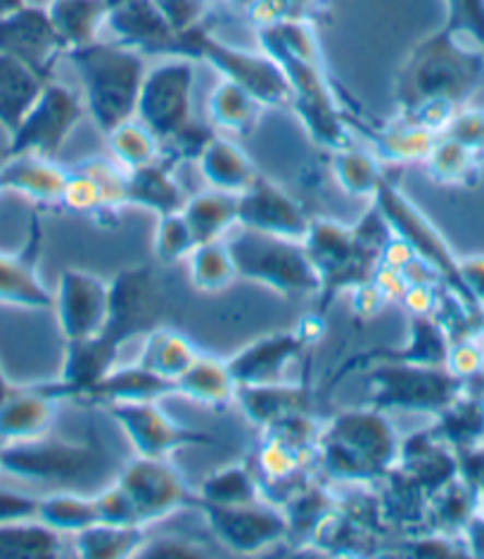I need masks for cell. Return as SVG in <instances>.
Here are the masks:
<instances>
[{
	"label": "cell",
	"instance_id": "cell-28",
	"mask_svg": "<svg viewBox=\"0 0 484 559\" xmlns=\"http://www.w3.org/2000/svg\"><path fill=\"white\" fill-rule=\"evenodd\" d=\"M198 166L206 188L228 194L245 192L259 176L250 155L231 135L221 133H216L210 140V145L202 150Z\"/></svg>",
	"mask_w": 484,
	"mask_h": 559
},
{
	"label": "cell",
	"instance_id": "cell-42",
	"mask_svg": "<svg viewBox=\"0 0 484 559\" xmlns=\"http://www.w3.org/2000/svg\"><path fill=\"white\" fill-rule=\"evenodd\" d=\"M40 524L58 531V534H81V531L98 524V508L95 498L81 491H52L38 498V516Z\"/></svg>",
	"mask_w": 484,
	"mask_h": 559
},
{
	"label": "cell",
	"instance_id": "cell-44",
	"mask_svg": "<svg viewBox=\"0 0 484 559\" xmlns=\"http://www.w3.org/2000/svg\"><path fill=\"white\" fill-rule=\"evenodd\" d=\"M60 552V534L38 520L0 526V559H52Z\"/></svg>",
	"mask_w": 484,
	"mask_h": 559
},
{
	"label": "cell",
	"instance_id": "cell-55",
	"mask_svg": "<svg viewBox=\"0 0 484 559\" xmlns=\"http://www.w3.org/2000/svg\"><path fill=\"white\" fill-rule=\"evenodd\" d=\"M445 135L459 140V143L484 152V109L465 105L453 115Z\"/></svg>",
	"mask_w": 484,
	"mask_h": 559
},
{
	"label": "cell",
	"instance_id": "cell-39",
	"mask_svg": "<svg viewBox=\"0 0 484 559\" xmlns=\"http://www.w3.org/2000/svg\"><path fill=\"white\" fill-rule=\"evenodd\" d=\"M477 514V493L475 486L461 474L439 488L427 500V524L430 531H439L447 536H463L468 524Z\"/></svg>",
	"mask_w": 484,
	"mask_h": 559
},
{
	"label": "cell",
	"instance_id": "cell-33",
	"mask_svg": "<svg viewBox=\"0 0 484 559\" xmlns=\"http://www.w3.org/2000/svg\"><path fill=\"white\" fill-rule=\"evenodd\" d=\"M46 83L24 62L0 52V129L8 135L22 123Z\"/></svg>",
	"mask_w": 484,
	"mask_h": 559
},
{
	"label": "cell",
	"instance_id": "cell-24",
	"mask_svg": "<svg viewBox=\"0 0 484 559\" xmlns=\"http://www.w3.org/2000/svg\"><path fill=\"white\" fill-rule=\"evenodd\" d=\"M58 405L38 384L12 389V394L0 401V445L48 437Z\"/></svg>",
	"mask_w": 484,
	"mask_h": 559
},
{
	"label": "cell",
	"instance_id": "cell-21",
	"mask_svg": "<svg viewBox=\"0 0 484 559\" xmlns=\"http://www.w3.org/2000/svg\"><path fill=\"white\" fill-rule=\"evenodd\" d=\"M451 346V334L447 325L441 323L437 316H413L411 318V334L409 342L399 348H368V352L350 358L335 380V384L342 377H347L354 370H364L370 366H378V362H416V366H447Z\"/></svg>",
	"mask_w": 484,
	"mask_h": 559
},
{
	"label": "cell",
	"instance_id": "cell-61",
	"mask_svg": "<svg viewBox=\"0 0 484 559\" xmlns=\"http://www.w3.org/2000/svg\"><path fill=\"white\" fill-rule=\"evenodd\" d=\"M17 384H12L10 380H8V374H5V370L0 368V401H3L5 396H10L12 394V389H15Z\"/></svg>",
	"mask_w": 484,
	"mask_h": 559
},
{
	"label": "cell",
	"instance_id": "cell-59",
	"mask_svg": "<svg viewBox=\"0 0 484 559\" xmlns=\"http://www.w3.org/2000/svg\"><path fill=\"white\" fill-rule=\"evenodd\" d=\"M390 301L385 292L368 280V283L354 287V313L358 318H373L382 311V306Z\"/></svg>",
	"mask_w": 484,
	"mask_h": 559
},
{
	"label": "cell",
	"instance_id": "cell-53",
	"mask_svg": "<svg viewBox=\"0 0 484 559\" xmlns=\"http://www.w3.org/2000/svg\"><path fill=\"white\" fill-rule=\"evenodd\" d=\"M155 3L178 36L204 26L210 15V0H155Z\"/></svg>",
	"mask_w": 484,
	"mask_h": 559
},
{
	"label": "cell",
	"instance_id": "cell-40",
	"mask_svg": "<svg viewBox=\"0 0 484 559\" xmlns=\"http://www.w3.org/2000/svg\"><path fill=\"white\" fill-rule=\"evenodd\" d=\"M198 496L204 506L221 508L250 506V502L267 500L264 488H261V481L257 477V469H252L247 463H233L228 467L212 472L198 488Z\"/></svg>",
	"mask_w": 484,
	"mask_h": 559
},
{
	"label": "cell",
	"instance_id": "cell-49",
	"mask_svg": "<svg viewBox=\"0 0 484 559\" xmlns=\"http://www.w3.org/2000/svg\"><path fill=\"white\" fill-rule=\"evenodd\" d=\"M60 206H64L67 212L72 214H84V216H117L115 212H109V206L103 198V192L98 190V186L93 183L88 176H84L76 169H69V180L62 192Z\"/></svg>",
	"mask_w": 484,
	"mask_h": 559
},
{
	"label": "cell",
	"instance_id": "cell-12",
	"mask_svg": "<svg viewBox=\"0 0 484 559\" xmlns=\"http://www.w3.org/2000/svg\"><path fill=\"white\" fill-rule=\"evenodd\" d=\"M196 64L188 58H162L147 67L141 95H138L135 119L169 143L196 119L192 115V93H196Z\"/></svg>",
	"mask_w": 484,
	"mask_h": 559
},
{
	"label": "cell",
	"instance_id": "cell-5",
	"mask_svg": "<svg viewBox=\"0 0 484 559\" xmlns=\"http://www.w3.org/2000/svg\"><path fill=\"white\" fill-rule=\"evenodd\" d=\"M64 60L76 72L86 115L103 135L135 117L138 95L147 72L141 52L101 38L91 46L69 50Z\"/></svg>",
	"mask_w": 484,
	"mask_h": 559
},
{
	"label": "cell",
	"instance_id": "cell-35",
	"mask_svg": "<svg viewBox=\"0 0 484 559\" xmlns=\"http://www.w3.org/2000/svg\"><path fill=\"white\" fill-rule=\"evenodd\" d=\"M184 216L198 245L226 240V235L238 226V194L206 188L198 194H190L184 206Z\"/></svg>",
	"mask_w": 484,
	"mask_h": 559
},
{
	"label": "cell",
	"instance_id": "cell-52",
	"mask_svg": "<svg viewBox=\"0 0 484 559\" xmlns=\"http://www.w3.org/2000/svg\"><path fill=\"white\" fill-rule=\"evenodd\" d=\"M93 498H95V508H98L101 522L117 524V526H143L141 520H138L133 500L117 481H109V486L101 488Z\"/></svg>",
	"mask_w": 484,
	"mask_h": 559
},
{
	"label": "cell",
	"instance_id": "cell-14",
	"mask_svg": "<svg viewBox=\"0 0 484 559\" xmlns=\"http://www.w3.org/2000/svg\"><path fill=\"white\" fill-rule=\"evenodd\" d=\"M107 415L121 427L131 449L141 457H172L184 449L212 445L216 441L206 431L178 425L160 408V401L115 405V408H107Z\"/></svg>",
	"mask_w": 484,
	"mask_h": 559
},
{
	"label": "cell",
	"instance_id": "cell-56",
	"mask_svg": "<svg viewBox=\"0 0 484 559\" xmlns=\"http://www.w3.org/2000/svg\"><path fill=\"white\" fill-rule=\"evenodd\" d=\"M38 516V498L29 493L0 488V526L34 522Z\"/></svg>",
	"mask_w": 484,
	"mask_h": 559
},
{
	"label": "cell",
	"instance_id": "cell-58",
	"mask_svg": "<svg viewBox=\"0 0 484 559\" xmlns=\"http://www.w3.org/2000/svg\"><path fill=\"white\" fill-rule=\"evenodd\" d=\"M435 285H409L404 295L399 297V304L413 316H435L437 309V292Z\"/></svg>",
	"mask_w": 484,
	"mask_h": 559
},
{
	"label": "cell",
	"instance_id": "cell-57",
	"mask_svg": "<svg viewBox=\"0 0 484 559\" xmlns=\"http://www.w3.org/2000/svg\"><path fill=\"white\" fill-rule=\"evenodd\" d=\"M459 269L470 301L484 313V254L459 257Z\"/></svg>",
	"mask_w": 484,
	"mask_h": 559
},
{
	"label": "cell",
	"instance_id": "cell-37",
	"mask_svg": "<svg viewBox=\"0 0 484 559\" xmlns=\"http://www.w3.org/2000/svg\"><path fill=\"white\" fill-rule=\"evenodd\" d=\"M430 429L456 455L480 449L484 445V399L463 391L449 408L437 415V425Z\"/></svg>",
	"mask_w": 484,
	"mask_h": 559
},
{
	"label": "cell",
	"instance_id": "cell-48",
	"mask_svg": "<svg viewBox=\"0 0 484 559\" xmlns=\"http://www.w3.org/2000/svg\"><path fill=\"white\" fill-rule=\"evenodd\" d=\"M76 171L88 176L98 190L103 192V198L109 206V212L119 214L123 206H127V180L129 171L123 169L119 162L113 157H86L81 159L76 166Z\"/></svg>",
	"mask_w": 484,
	"mask_h": 559
},
{
	"label": "cell",
	"instance_id": "cell-22",
	"mask_svg": "<svg viewBox=\"0 0 484 559\" xmlns=\"http://www.w3.org/2000/svg\"><path fill=\"white\" fill-rule=\"evenodd\" d=\"M307 346V340L302 337V332L297 328L269 332L264 337L243 346L240 352L233 354L226 362L238 386L271 384L283 380V372L287 370L290 362L297 360Z\"/></svg>",
	"mask_w": 484,
	"mask_h": 559
},
{
	"label": "cell",
	"instance_id": "cell-7",
	"mask_svg": "<svg viewBox=\"0 0 484 559\" xmlns=\"http://www.w3.org/2000/svg\"><path fill=\"white\" fill-rule=\"evenodd\" d=\"M178 58L212 67L221 79L238 83L247 93H252L264 109H290V103H293L290 83L271 55L261 48L247 50L226 44L206 24L181 34Z\"/></svg>",
	"mask_w": 484,
	"mask_h": 559
},
{
	"label": "cell",
	"instance_id": "cell-27",
	"mask_svg": "<svg viewBox=\"0 0 484 559\" xmlns=\"http://www.w3.org/2000/svg\"><path fill=\"white\" fill-rule=\"evenodd\" d=\"M186 202L188 194L174 176V166L164 157L129 171L127 206L147 209L157 216H169L184 212Z\"/></svg>",
	"mask_w": 484,
	"mask_h": 559
},
{
	"label": "cell",
	"instance_id": "cell-38",
	"mask_svg": "<svg viewBox=\"0 0 484 559\" xmlns=\"http://www.w3.org/2000/svg\"><path fill=\"white\" fill-rule=\"evenodd\" d=\"M198 348L186 334L176 332L174 328L160 325L145 334V342L138 356V366H143L152 374L162 377V380L176 382L192 362L198 358Z\"/></svg>",
	"mask_w": 484,
	"mask_h": 559
},
{
	"label": "cell",
	"instance_id": "cell-51",
	"mask_svg": "<svg viewBox=\"0 0 484 559\" xmlns=\"http://www.w3.org/2000/svg\"><path fill=\"white\" fill-rule=\"evenodd\" d=\"M447 368L463 382L473 380L484 370V340L477 330L451 340Z\"/></svg>",
	"mask_w": 484,
	"mask_h": 559
},
{
	"label": "cell",
	"instance_id": "cell-18",
	"mask_svg": "<svg viewBox=\"0 0 484 559\" xmlns=\"http://www.w3.org/2000/svg\"><path fill=\"white\" fill-rule=\"evenodd\" d=\"M105 36L115 44L141 52L143 58H178V40L169 20L155 0H117L107 5Z\"/></svg>",
	"mask_w": 484,
	"mask_h": 559
},
{
	"label": "cell",
	"instance_id": "cell-29",
	"mask_svg": "<svg viewBox=\"0 0 484 559\" xmlns=\"http://www.w3.org/2000/svg\"><path fill=\"white\" fill-rule=\"evenodd\" d=\"M264 107L238 83L221 79L206 97V123L221 135L247 138L261 123Z\"/></svg>",
	"mask_w": 484,
	"mask_h": 559
},
{
	"label": "cell",
	"instance_id": "cell-19",
	"mask_svg": "<svg viewBox=\"0 0 484 559\" xmlns=\"http://www.w3.org/2000/svg\"><path fill=\"white\" fill-rule=\"evenodd\" d=\"M311 218L302 204L267 176H257L252 186L238 194V226L287 237L302 242Z\"/></svg>",
	"mask_w": 484,
	"mask_h": 559
},
{
	"label": "cell",
	"instance_id": "cell-13",
	"mask_svg": "<svg viewBox=\"0 0 484 559\" xmlns=\"http://www.w3.org/2000/svg\"><path fill=\"white\" fill-rule=\"evenodd\" d=\"M115 481L133 500L143 526L181 510H198L200 496L167 457H141L121 465Z\"/></svg>",
	"mask_w": 484,
	"mask_h": 559
},
{
	"label": "cell",
	"instance_id": "cell-43",
	"mask_svg": "<svg viewBox=\"0 0 484 559\" xmlns=\"http://www.w3.org/2000/svg\"><path fill=\"white\" fill-rule=\"evenodd\" d=\"M109 157L119 162L123 169L133 171L162 159V143L143 121L135 117L115 126L113 131L105 133Z\"/></svg>",
	"mask_w": 484,
	"mask_h": 559
},
{
	"label": "cell",
	"instance_id": "cell-62",
	"mask_svg": "<svg viewBox=\"0 0 484 559\" xmlns=\"http://www.w3.org/2000/svg\"><path fill=\"white\" fill-rule=\"evenodd\" d=\"M226 5H231V8H238L240 12H245L247 10V5L252 3V0H224Z\"/></svg>",
	"mask_w": 484,
	"mask_h": 559
},
{
	"label": "cell",
	"instance_id": "cell-3",
	"mask_svg": "<svg viewBox=\"0 0 484 559\" xmlns=\"http://www.w3.org/2000/svg\"><path fill=\"white\" fill-rule=\"evenodd\" d=\"M257 40L259 48L283 69L293 91L290 109L295 111L311 143L328 152L352 145L354 126L330 81L316 24L283 22L269 29H257Z\"/></svg>",
	"mask_w": 484,
	"mask_h": 559
},
{
	"label": "cell",
	"instance_id": "cell-25",
	"mask_svg": "<svg viewBox=\"0 0 484 559\" xmlns=\"http://www.w3.org/2000/svg\"><path fill=\"white\" fill-rule=\"evenodd\" d=\"M69 169L55 157L15 155L0 164V188L15 192L40 206H60Z\"/></svg>",
	"mask_w": 484,
	"mask_h": 559
},
{
	"label": "cell",
	"instance_id": "cell-11",
	"mask_svg": "<svg viewBox=\"0 0 484 559\" xmlns=\"http://www.w3.org/2000/svg\"><path fill=\"white\" fill-rule=\"evenodd\" d=\"M86 117L84 95L52 79L40 91L32 109L26 111L22 123L8 135L10 143L5 157H58V152Z\"/></svg>",
	"mask_w": 484,
	"mask_h": 559
},
{
	"label": "cell",
	"instance_id": "cell-23",
	"mask_svg": "<svg viewBox=\"0 0 484 559\" xmlns=\"http://www.w3.org/2000/svg\"><path fill=\"white\" fill-rule=\"evenodd\" d=\"M176 394V382L162 380V377L152 374L143 366H115L101 380H95L86 386H81L69 401L86 403V405H105V408H115L123 403H141V401H162Z\"/></svg>",
	"mask_w": 484,
	"mask_h": 559
},
{
	"label": "cell",
	"instance_id": "cell-32",
	"mask_svg": "<svg viewBox=\"0 0 484 559\" xmlns=\"http://www.w3.org/2000/svg\"><path fill=\"white\" fill-rule=\"evenodd\" d=\"M235 389L238 384L233 380L228 362L202 354L176 380V394L216 411H226L231 403H235Z\"/></svg>",
	"mask_w": 484,
	"mask_h": 559
},
{
	"label": "cell",
	"instance_id": "cell-26",
	"mask_svg": "<svg viewBox=\"0 0 484 559\" xmlns=\"http://www.w3.org/2000/svg\"><path fill=\"white\" fill-rule=\"evenodd\" d=\"M235 403L243 415L259 429H267L283 417L309 413L311 386L304 380L299 384L271 382V384H243L235 389Z\"/></svg>",
	"mask_w": 484,
	"mask_h": 559
},
{
	"label": "cell",
	"instance_id": "cell-41",
	"mask_svg": "<svg viewBox=\"0 0 484 559\" xmlns=\"http://www.w3.org/2000/svg\"><path fill=\"white\" fill-rule=\"evenodd\" d=\"M147 540V526H117L98 522L76 534L74 548L84 559L138 557Z\"/></svg>",
	"mask_w": 484,
	"mask_h": 559
},
{
	"label": "cell",
	"instance_id": "cell-2",
	"mask_svg": "<svg viewBox=\"0 0 484 559\" xmlns=\"http://www.w3.org/2000/svg\"><path fill=\"white\" fill-rule=\"evenodd\" d=\"M172 297L152 265H133L109 280V313L103 330L84 342H67L64 362L55 382L38 384L58 403L72 399L81 386L101 380L117 366L121 346L167 325Z\"/></svg>",
	"mask_w": 484,
	"mask_h": 559
},
{
	"label": "cell",
	"instance_id": "cell-8",
	"mask_svg": "<svg viewBox=\"0 0 484 559\" xmlns=\"http://www.w3.org/2000/svg\"><path fill=\"white\" fill-rule=\"evenodd\" d=\"M238 277L267 285L283 297H307L321 292V280L307 249L297 240L238 226L226 235Z\"/></svg>",
	"mask_w": 484,
	"mask_h": 559
},
{
	"label": "cell",
	"instance_id": "cell-15",
	"mask_svg": "<svg viewBox=\"0 0 484 559\" xmlns=\"http://www.w3.org/2000/svg\"><path fill=\"white\" fill-rule=\"evenodd\" d=\"M198 510L204 514V522L212 534L224 543V548L240 555H257L269 545L287 538V516L281 506L271 500L250 502V506H204Z\"/></svg>",
	"mask_w": 484,
	"mask_h": 559
},
{
	"label": "cell",
	"instance_id": "cell-1",
	"mask_svg": "<svg viewBox=\"0 0 484 559\" xmlns=\"http://www.w3.org/2000/svg\"><path fill=\"white\" fill-rule=\"evenodd\" d=\"M482 86L484 50L441 24L416 40L397 69V117L439 135Z\"/></svg>",
	"mask_w": 484,
	"mask_h": 559
},
{
	"label": "cell",
	"instance_id": "cell-47",
	"mask_svg": "<svg viewBox=\"0 0 484 559\" xmlns=\"http://www.w3.org/2000/svg\"><path fill=\"white\" fill-rule=\"evenodd\" d=\"M198 247L196 235H192L184 212L157 216L155 237H152V251L162 265H174L190 257V251Z\"/></svg>",
	"mask_w": 484,
	"mask_h": 559
},
{
	"label": "cell",
	"instance_id": "cell-63",
	"mask_svg": "<svg viewBox=\"0 0 484 559\" xmlns=\"http://www.w3.org/2000/svg\"><path fill=\"white\" fill-rule=\"evenodd\" d=\"M0 194H3V188H0Z\"/></svg>",
	"mask_w": 484,
	"mask_h": 559
},
{
	"label": "cell",
	"instance_id": "cell-54",
	"mask_svg": "<svg viewBox=\"0 0 484 559\" xmlns=\"http://www.w3.org/2000/svg\"><path fill=\"white\" fill-rule=\"evenodd\" d=\"M138 557L150 559H196V557H210V548L206 545L186 538V536H160L147 538L145 545L138 552Z\"/></svg>",
	"mask_w": 484,
	"mask_h": 559
},
{
	"label": "cell",
	"instance_id": "cell-30",
	"mask_svg": "<svg viewBox=\"0 0 484 559\" xmlns=\"http://www.w3.org/2000/svg\"><path fill=\"white\" fill-rule=\"evenodd\" d=\"M364 135L368 138V147L385 164H423L430 155L437 140V133L423 129V126L394 117L380 129L362 126Z\"/></svg>",
	"mask_w": 484,
	"mask_h": 559
},
{
	"label": "cell",
	"instance_id": "cell-46",
	"mask_svg": "<svg viewBox=\"0 0 484 559\" xmlns=\"http://www.w3.org/2000/svg\"><path fill=\"white\" fill-rule=\"evenodd\" d=\"M326 12L328 0H252L243 15L257 32L283 22L318 24V20H321Z\"/></svg>",
	"mask_w": 484,
	"mask_h": 559
},
{
	"label": "cell",
	"instance_id": "cell-17",
	"mask_svg": "<svg viewBox=\"0 0 484 559\" xmlns=\"http://www.w3.org/2000/svg\"><path fill=\"white\" fill-rule=\"evenodd\" d=\"M52 295V309L64 342H84L103 330L109 313V283L103 277L67 269Z\"/></svg>",
	"mask_w": 484,
	"mask_h": 559
},
{
	"label": "cell",
	"instance_id": "cell-6",
	"mask_svg": "<svg viewBox=\"0 0 484 559\" xmlns=\"http://www.w3.org/2000/svg\"><path fill=\"white\" fill-rule=\"evenodd\" d=\"M115 455L105 449L103 439L93 435L86 441L36 439L0 445V472L10 477L52 486L58 491H81L88 484H101L109 474L117 477Z\"/></svg>",
	"mask_w": 484,
	"mask_h": 559
},
{
	"label": "cell",
	"instance_id": "cell-45",
	"mask_svg": "<svg viewBox=\"0 0 484 559\" xmlns=\"http://www.w3.org/2000/svg\"><path fill=\"white\" fill-rule=\"evenodd\" d=\"M190 283L202 292H219L238 280L235 261L226 240L204 242L190 251L188 257Z\"/></svg>",
	"mask_w": 484,
	"mask_h": 559
},
{
	"label": "cell",
	"instance_id": "cell-31",
	"mask_svg": "<svg viewBox=\"0 0 484 559\" xmlns=\"http://www.w3.org/2000/svg\"><path fill=\"white\" fill-rule=\"evenodd\" d=\"M46 12L67 52L105 36L107 0H48Z\"/></svg>",
	"mask_w": 484,
	"mask_h": 559
},
{
	"label": "cell",
	"instance_id": "cell-4",
	"mask_svg": "<svg viewBox=\"0 0 484 559\" xmlns=\"http://www.w3.org/2000/svg\"><path fill=\"white\" fill-rule=\"evenodd\" d=\"M401 439L387 413L366 408L342 411L321 429L316 463L323 477L342 484L387 479L399 463Z\"/></svg>",
	"mask_w": 484,
	"mask_h": 559
},
{
	"label": "cell",
	"instance_id": "cell-20",
	"mask_svg": "<svg viewBox=\"0 0 484 559\" xmlns=\"http://www.w3.org/2000/svg\"><path fill=\"white\" fill-rule=\"evenodd\" d=\"M40 247L44 228L38 214H34L24 247L20 251H0V304L34 311L52 309L55 295L38 275Z\"/></svg>",
	"mask_w": 484,
	"mask_h": 559
},
{
	"label": "cell",
	"instance_id": "cell-36",
	"mask_svg": "<svg viewBox=\"0 0 484 559\" xmlns=\"http://www.w3.org/2000/svg\"><path fill=\"white\" fill-rule=\"evenodd\" d=\"M330 174H333L340 190L354 200L376 198L382 180V162L373 155L370 147H358L356 143L330 152Z\"/></svg>",
	"mask_w": 484,
	"mask_h": 559
},
{
	"label": "cell",
	"instance_id": "cell-9",
	"mask_svg": "<svg viewBox=\"0 0 484 559\" xmlns=\"http://www.w3.org/2000/svg\"><path fill=\"white\" fill-rule=\"evenodd\" d=\"M373 386L370 403L382 413L439 415L465 391L447 366H416V362H378L368 368Z\"/></svg>",
	"mask_w": 484,
	"mask_h": 559
},
{
	"label": "cell",
	"instance_id": "cell-34",
	"mask_svg": "<svg viewBox=\"0 0 484 559\" xmlns=\"http://www.w3.org/2000/svg\"><path fill=\"white\" fill-rule=\"evenodd\" d=\"M425 171L437 186L453 188H473L482 178L484 152L468 147L459 140L439 133L430 155L423 162Z\"/></svg>",
	"mask_w": 484,
	"mask_h": 559
},
{
	"label": "cell",
	"instance_id": "cell-60",
	"mask_svg": "<svg viewBox=\"0 0 484 559\" xmlns=\"http://www.w3.org/2000/svg\"><path fill=\"white\" fill-rule=\"evenodd\" d=\"M26 3H29V0H0V17H5L10 12L24 8Z\"/></svg>",
	"mask_w": 484,
	"mask_h": 559
},
{
	"label": "cell",
	"instance_id": "cell-16",
	"mask_svg": "<svg viewBox=\"0 0 484 559\" xmlns=\"http://www.w3.org/2000/svg\"><path fill=\"white\" fill-rule=\"evenodd\" d=\"M0 52L24 62L44 81H52L55 67L67 55V48L55 32L46 5L26 3L0 17Z\"/></svg>",
	"mask_w": 484,
	"mask_h": 559
},
{
	"label": "cell",
	"instance_id": "cell-50",
	"mask_svg": "<svg viewBox=\"0 0 484 559\" xmlns=\"http://www.w3.org/2000/svg\"><path fill=\"white\" fill-rule=\"evenodd\" d=\"M445 26L473 40L484 50V0H441Z\"/></svg>",
	"mask_w": 484,
	"mask_h": 559
},
{
	"label": "cell",
	"instance_id": "cell-10",
	"mask_svg": "<svg viewBox=\"0 0 484 559\" xmlns=\"http://www.w3.org/2000/svg\"><path fill=\"white\" fill-rule=\"evenodd\" d=\"M373 204L378 206V212L385 216L387 223H390L392 233L399 235L404 242H409V247L416 251V257L423 259L439 275V280L447 285L451 295L475 318H484L477 306L470 301L463 287L459 257L453 254V249L445 240V235L435 228V223L406 198V192H401L397 183H392L390 178H385L378 194L373 198Z\"/></svg>",
	"mask_w": 484,
	"mask_h": 559
}]
</instances>
